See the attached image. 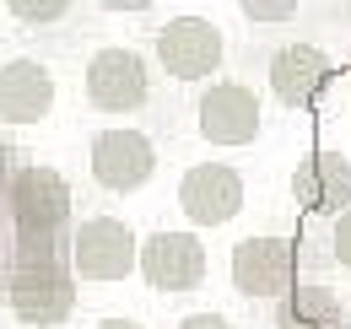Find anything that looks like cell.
I'll use <instances>...</instances> for the list:
<instances>
[{"mask_svg": "<svg viewBox=\"0 0 351 329\" xmlns=\"http://www.w3.org/2000/svg\"><path fill=\"white\" fill-rule=\"evenodd\" d=\"M5 297H11V313H16L22 324L54 329V324L71 319L76 287H71V276H65L54 243H16V265H11Z\"/></svg>", "mask_w": 351, "mask_h": 329, "instance_id": "obj_1", "label": "cell"}, {"mask_svg": "<svg viewBox=\"0 0 351 329\" xmlns=\"http://www.w3.org/2000/svg\"><path fill=\"white\" fill-rule=\"evenodd\" d=\"M5 216L16 227V243H54V232L71 221V184L54 167H16L5 184Z\"/></svg>", "mask_w": 351, "mask_h": 329, "instance_id": "obj_2", "label": "cell"}, {"mask_svg": "<svg viewBox=\"0 0 351 329\" xmlns=\"http://www.w3.org/2000/svg\"><path fill=\"white\" fill-rule=\"evenodd\" d=\"M135 232L114 216H92L71 238V270L82 281H125L135 270Z\"/></svg>", "mask_w": 351, "mask_h": 329, "instance_id": "obj_3", "label": "cell"}, {"mask_svg": "<svg viewBox=\"0 0 351 329\" xmlns=\"http://www.w3.org/2000/svg\"><path fill=\"white\" fill-rule=\"evenodd\" d=\"M227 54L221 27H211L206 16H173L168 27H157V60L173 82H200L211 76Z\"/></svg>", "mask_w": 351, "mask_h": 329, "instance_id": "obj_4", "label": "cell"}, {"mask_svg": "<svg viewBox=\"0 0 351 329\" xmlns=\"http://www.w3.org/2000/svg\"><path fill=\"white\" fill-rule=\"evenodd\" d=\"M152 92V71L135 49H97L87 60V97L103 114H130Z\"/></svg>", "mask_w": 351, "mask_h": 329, "instance_id": "obj_5", "label": "cell"}, {"mask_svg": "<svg viewBox=\"0 0 351 329\" xmlns=\"http://www.w3.org/2000/svg\"><path fill=\"white\" fill-rule=\"evenodd\" d=\"M92 178L103 184V189H114V195H130L141 189L152 173H157V146L141 135V130H103V135H92Z\"/></svg>", "mask_w": 351, "mask_h": 329, "instance_id": "obj_6", "label": "cell"}, {"mask_svg": "<svg viewBox=\"0 0 351 329\" xmlns=\"http://www.w3.org/2000/svg\"><path fill=\"white\" fill-rule=\"evenodd\" d=\"M178 206L195 227H221L243 210V173L227 162H200L178 178Z\"/></svg>", "mask_w": 351, "mask_h": 329, "instance_id": "obj_7", "label": "cell"}, {"mask_svg": "<svg viewBox=\"0 0 351 329\" xmlns=\"http://www.w3.org/2000/svg\"><path fill=\"white\" fill-rule=\"evenodd\" d=\"M292 276H298V254L287 238H243L232 248V287L243 297H292Z\"/></svg>", "mask_w": 351, "mask_h": 329, "instance_id": "obj_8", "label": "cell"}, {"mask_svg": "<svg viewBox=\"0 0 351 329\" xmlns=\"http://www.w3.org/2000/svg\"><path fill=\"white\" fill-rule=\"evenodd\" d=\"M200 135L211 146H249L260 135V97L243 82H217L200 92Z\"/></svg>", "mask_w": 351, "mask_h": 329, "instance_id": "obj_9", "label": "cell"}, {"mask_svg": "<svg viewBox=\"0 0 351 329\" xmlns=\"http://www.w3.org/2000/svg\"><path fill=\"white\" fill-rule=\"evenodd\" d=\"M141 276L157 291H195L206 281V248L195 232H152L141 243Z\"/></svg>", "mask_w": 351, "mask_h": 329, "instance_id": "obj_10", "label": "cell"}, {"mask_svg": "<svg viewBox=\"0 0 351 329\" xmlns=\"http://www.w3.org/2000/svg\"><path fill=\"white\" fill-rule=\"evenodd\" d=\"M335 76V65H330V54L324 49H313V43H281L276 54H270V92L287 103V108H308L324 82Z\"/></svg>", "mask_w": 351, "mask_h": 329, "instance_id": "obj_11", "label": "cell"}, {"mask_svg": "<svg viewBox=\"0 0 351 329\" xmlns=\"http://www.w3.org/2000/svg\"><path fill=\"white\" fill-rule=\"evenodd\" d=\"M54 108V76L38 60L0 65V124H38Z\"/></svg>", "mask_w": 351, "mask_h": 329, "instance_id": "obj_12", "label": "cell"}, {"mask_svg": "<svg viewBox=\"0 0 351 329\" xmlns=\"http://www.w3.org/2000/svg\"><path fill=\"white\" fill-rule=\"evenodd\" d=\"M292 195L303 210H351V162L335 151H313L298 173H292Z\"/></svg>", "mask_w": 351, "mask_h": 329, "instance_id": "obj_13", "label": "cell"}, {"mask_svg": "<svg viewBox=\"0 0 351 329\" xmlns=\"http://www.w3.org/2000/svg\"><path fill=\"white\" fill-rule=\"evenodd\" d=\"M335 324H341V313H335V302L319 287L292 291V297L281 302V329H335Z\"/></svg>", "mask_w": 351, "mask_h": 329, "instance_id": "obj_14", "label": "cell"}, {"mask_svg": "<svg viewBox=\"0 0 351 329\" xmlns=\"http://www.w3.org/2000/svg\"><path fill=\"white\" fill-rule=\"evenodd\" d=\"M330 254L351 270V210H341V216H335V227H330Z\"/></svg>", "mask_w": 351, "mask_h": 329, "instance_id": "obj_15", "label": "cell"}, {"mask_svg": "<svg viewBox=\"0 0 351 329\" xmlns=\"http://www.w3.org/2000/svg\"><path fill=\"white\" fill-rule=\"evenodd\" d=\"M16 16H27V22H60L65 5H60V0H49V5H27V0H16Z\"/></svg>", "mask_w": 351, "mask_h": 329, "instance_id": "obj_16", "label": "cell"}, {"mask_svg": "<svg viewBox=\"0 0 351 329\" xmlns=\"http://www.w3.org/2000/svg\"><path fill=\"white\" fill-rule=\"evenodd\" d=\"M243 16H254V22H281V16H292V5H287V0H270V5L249 0V5H243Z\"/></svg>", "mask_w": 351, "mask_h": 329, "instance_id": "obj_17", "label": "cell"}, {"mask_svg": "<svg viewBox=\"0 0 351 329\" xmlns=\"http://www.w3.org/2000/svg\"><path fill=\"white\" fill-rule=\"evenodd\" d=\"M178 329H232V319H221V313H189Z\"/></svg>", "mask_w": 351, "mask_h": 329, "instance_id": "obj_18", "label": "cell"}, {"mask_svg": "<svg viewBox=\"0 0 351 329\" xmlns=\"http://www.w3.org/2000/svg\"><path fill=\"white\" fill-rule=\"evenodd\" d=\"M11 157H16V151H11V146H5V141H0V189H5V184H11Z\"/></svg>", "mask_w": 351, "mask_h": 329, "instance_id": "obj_19", "label": "cell"}, {"mask_svg": "<svg viewBox=\"0 0 351 329\" xmlns=\"http://www.w3.org/2000/svg\"><path fill=\"white\" fill-rule=\"evenodd\" d=\"M92 329H146L141 319H103V324H92Z\"/></svg>", "mask_w": 351, "mask_h": 329, "instance_id": "obj_20", "label": "cell"}, {"mask_svg": "<svg viewBox=\"0 0 351 329\" xmlns=\"http://www.w3.org/2000/svg\"><path fill=\"white\" fill-rule=\"evenodd\" d=\"M0 276H5V248H0Z\"/></svg>", "mask_w": 351, "mask_h": 329, "instance_id": "obj_21", "label": "cell"}]
</instances>
